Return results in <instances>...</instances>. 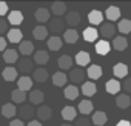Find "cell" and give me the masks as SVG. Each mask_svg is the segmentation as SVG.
<instances>
[{
  "label": "cell",
  "mask_w": 131,
  "mask_h": 126,
  "mask_svg": "<svg viewBox=\"0 0 131 126\" xmlns=\"http://www.w3.org/2000/svg\"><path fill=\"white\" fill-rule=\"evenodd\" d=\"M48 31H51L54 35L60 34V32H65V22L60 19V17H54L49 20V25H48Z\"/></svg>",
  "instance_id": "1"
},
{
  "label": "cell",
  "mask_w": 131,
  "mask_h": 126,
  "mask_svg": "<svg viewBox=\"0 0 131 126\" xmlns=\"http://www.w3.org/2000/svg\"><path fill=\"white\" fill-rule=\"evenodd\" d=\"M32 68H34V61L31 58H28V57H25L20 61H17V71L22 72V74H29L32 71Z\"/></svg>",
  "instance_id": "2"
},
{
  "label": "cell",
  "mask_w": 131,
  "mask_h": 126,
  "mask_svg": "<svg viewBox=\"0 0 131 126\" xmlns=\"http://www.w3.org/2000/svg\"><path fill=\"white\" fill-rule=\"evenodd\" d=\"M85 75H86V72L82 69V68H73L71 71H70V80L74 83V85H77V83H85L83 80H85Z\"/></svg>",
  "instance_id": "3"
},
{
  "label": "cell",
  "mask_w": 131,
  "mask_h": 126,
  "mask_svg": "<svg viewBox=\"0 0 131 126\" xmlns=\"http://www.w3.org/2000/svg\"><path fill=\"white\" fill-rule=\"evenodd\" d=\"M3 60L8 63V65L17 63V61H19V51L14 49V48H8V49L3 52Z\"/></svg>",
  "instance_id": "4"
},
{
  "label": "cell",
  "mask_w": 131,
  "mask_h": 126,
  "mask_svg": "<svg viewBox=\"0 0 131 126\" xmlns=\"http://www.w3.org/2000/svg\"><path fill=\"white\" fill-rule=\"evenodd\" d=\"M114 34H116V26H114L111 22L102 23V26H100V35H102V37H105V39H113Z\"/></svg>",
  "instance_id": "5"
},
{
  "label": "cell",
  "mask_w": 131,
  "mask_h": 126,
  "mask_svg": "<svg viewBox=\"0 0 131 126\" xmlns=\"http://www.w3.org/2000/svg\"><path fill=\"white\" fill-rule=\"evenodd\" d=\"M19 114H20V120H29L31 121L32 120V115L36 114V111H34L32 105H22Z\"/></svg>",
  "instance_id": "6"
},
{
  "label": "cell",
  "mask_w": 131,
  "mask_h": 126,
  "mask_svg": "<svg viewBox=\"0 0 131 126\" xmlns=\"http://www.w3.org/2000/svg\"><path fill=\"white\" fill-rule=\"evenodd\" d=\"M8 22H9V25H13L14 28H17L19 25H22V22H23V14H22V11H11L9 14H8Z\"/></svg>",
  "instance_id": "7"
},
{
  "label": "cell",
  "mask_w": 131,
  "mask_h": 126,
  "mask_svg": "<svg viewBox=\"0 0 131 126\" xmlns=\"http://www.w3.org/2000/svg\"><path fill=\"white\" fill-rule=\"evenodd\" d=\"M105 89H106L108 94H119L120 89H122V85L117 79H111L105 83Z\"/></svg>",
  "instance_id": "8"
},
{
  "label": "cell",
  "mask_w": 131,
  "mask_h": 126,
  "mask_svg": "<svg viewBox=\"0 0 131 126\" xmlns=\"http://www.w3.org/2000/svg\"><path fill=\"white\" fill-rule=\"evenodd\" d=\"M57 63H59V68L60 69H73V63H74V60H73V57L71 55H60L59 57V60H57Z\"/></svg>",
  "instance_id": "9"
},
{
  "label": "cell",
  "mask_w": 131,
  "mask_h": 126,
  "mask_svg": "<svg viewBox=\"0 0 131 126\" xmlns=\"http://www.w3.org/2000/svg\"><path fill=\"white\" fill-rule=\"evenodd\" d=\"M74 60H76V63L79 65V68H83V66H88V63L91 61V57H90V54L86 51H80V52L76 54Z\"/></svg>",
  "instance_id": "10"
},
{
  "label": "cell",
  "mask_w": 131,
  "mask_h": 126,
  "mask_svg": "<svg viewBox=\"0 0 131 126\" xmlns=\"http://www.w3.org/2000/svg\"><path fill=\"white\" fill-rule=\"evenodd\" d=\"M65 23L70 25V26H77L80 23V14L77 11H70L67 12V16H65Z\"/></svg>",
  "instance_id": "11"
},
{
  "label": "cell",
  "mask_w": 131,
  "mask_h": 126,
  "mask_svg": "<svg viewBox=\"0 0 131 126\" xmlns=\"http://www.w3.org/2000/svg\"><path fill=\"white\" fill-rule=\"evenodd\" d=\"M128 71H129V68L125 65V63H116L114 68H113V72H114V75L117 79H125L128 75Z\"/></svg>",
  "instance_id": "12"
},
{
  "label": "cell",
  "mask_w": 131,
  "mask_h": 126,
  "mask_svg": "<svg viewBox=\"0 0 131 126\" xmlns=\"http://www.w3.org/2000/svg\"><path fill=\"white\" fill-rule=\"evenodd\" d=\"M105 17L113 23L116 20H120V9L119 6H108L106 11H105Z\"/></svg>",
  "instance_id": "13"
},
{
  "label": "cell",
  "mask_w": 131,
  "mask_h": 126,
  "mask_svg": "<svg viewBox=\"0 0 131 126\" xmlns=\"http://www.w3.org/2000/svg\"><path fill=\"white\" fill-rule=\"evenodd\" d=\"M49 16H51V11L46 9V8H37V11L34 12V17L39 23H45V22H49Z\"/></svg>",
  "instance_id": "14"
},
{
  "label": "cell",
  "mask_w": 131,
  "mask_h": 126,
  "mask_svg": "<svg viewBox=\"0 0 131 126\" xmlns=\"http://www.w3.org/2000/svg\"><path fill=\"white\" fill-rule=\"evenodd\" d=\"M77 111L80 112V114H83V115H88V114H91L93 111H94V105H93V102L91 100H82L80 103H79V106H77Z\"/></svg>",
  "instance_id": "15"
},
{
  "label": "cell",
  "mask_w": 131,
  "mask_h": 126,
  "mask_svg": "<svg viewBox=\"0 0 131 126\" xmlns=\"http://www.w3.org/2000/svg\"><path fill=\"white\" fill-rule=\"evenodd\" d=\"M17 112H19V111H17V108H16L14 103H5V105L2 106V115H3L5 118H13V117H16Z\"/></svg>",
  "instance_id": "16"
},
{
  "label": "cell",
  "mask_w": 131,
  "mask_h": 126,
  "mask_svg": "<svg viewBox=\"0 0 131 126\" xmlns=\"http://www.w3.org/2000/svg\"><path fill=\"white\" fill-rule=\"evenodd\" d=\"M62 117H63V120H67V121L76 120V118H77V111H76V108H74V106H65V108L62 109Z\"/></svg>",
  "instance_id": "17"
},
{
  "label": "cell",
  "mask_w": 131,
  "mask_h": 126,
  "mask_svg": "<svg viewBox=\"0 0 131 126\" xmlns=\"http://www.w3.org/2000/svg\"><path fill=\"white\" fill-rule=\"evenodd\" d=\"M77 40H79V32H77L74 28H70V29H67V31L63 32V42L73 45V43H76Z\"/></svg>",
  "instance_id": "18"
},
{
  "label": "cell",
  "mask_w": 131,
  "mask_h": 126,
  "mask_svg": "<svg viewBox=\"0 0 131 126\" xmlns=\"http://www.w3.org/2000/svg\"><path fill=\"white\" fill-rule=\"evenodd\" d=\"M68 82V75L63 71H57L56 74H52V85L54 86H65Z\"/></svg>",
  "instance_id": "19"
},
{
  "label": "cell",
  "mask_w": 131,
  "mask_h": 126,
  "mask_svg": "<svg viewBox=\"0 0 131 126\" xmlns=\"http://www.w3.org/2000/svg\"><path fill=\"white\" fill-rule=\"evenodd\" d=\"M22 39H23V32L19 28H13V29L8 31V40L11 43H22L23 42Z\"/></svg>",
  "instance_id": "20"
},
{
  "label": "cell",
  "mask_w": 131,
  "mask_h": 126,
  "mask_svg": "<svg viewBox=\"0 0 131 126\" xmlns=\"http://www.w3.org/2000/svg\"><path fill=\"white\" fill-rule=\"evenodd\" d=\"M17 68H14V66H6L3 71H2V77L6 80V82H14V80H17Z\"/></svg>",
  "instance_id": "21"
},
{
  "label": "cell",
  "mask_w": 131,
  "mask_h": 126,
  "mask_svg": "<svg viewBox=\"0 0 131 126\" xmlns=\"http://www.w3.org/2000/svg\"><path fill=\"white\" fill-rule=\"evenodd\" d=\"M36 115H37V118H39L40 121L49 120V118L52 117V109H51L49 106H40V108L36 111Z\"/></svg>",
  "instance_id": "22"
},
{
  "label": "cell",
  "mask_w": 131,
  "mask_h": 126,
  "mask_svg": "<svg viewBox=\"0 0 131 126\" xmlns=\"http://www.w3.org/2000/svg\"><path fill=\"white\" fill-rule=\"evenodd\" d=\"M63 95L67 100H76L79 97V88L74 86V85H70V86H65L63 89Z\"/></svg>",
  "instance_id": "23"
},
{
  "label": "cell",
  "mask_w": 131,
  "mask_h": 126,
  "mask_svg": "<svg viewBox=\"0 0 131 126\" xmlns=\"http://www.w3.org/2000/svg\"><path fill=\"white\" fill-rule=\"evenodd\" d=\"M48 60H49V54L45 49H40V51L34 52V63H37V65H46Z\"/></svg>",
  "instance_id": "24"
},
{
  "label": "cell",
  "mask_w": 131,
  "mask_h": 126,
  "mask_svg": "<svg viewBox=\"0 0 131 126\" xmlns=\"http://www.w3.org/2000/svg\"><path fill=\"white\" fill-rule=\"evenodd\" d=\"M102 74H103V71H102V68H100L99 65H90V66H88L86 75H88L91 80H97V79H100Z\"/></svg>",
  "instance_id": "25"
},
{
  "label": "cell",
  "mask_w": 131,
  "mask_h": 126,
  "mask_svg": "<svg viewBox=\"0 0 131 126\" xmlns=\"http://www.w3.org/2000/svg\"><path fill=\"white\" fill-rule=\"evenodd\" d=\"M17 86H19V89L20 91H31V88H32V80L28 77V75H22L20 79H17Z\"/></svg>",
  "instance_id": "26"
},
{
  "label": "cell",
  "mask_w": 131,
  "mask_h": 126,
  "mask_svg": "<svg viewBox=\"0 0 131 126\" xmlns=\"http://www.w3.org/2000/svg\"><path fill=\"white\" fill-rule=\"evenodd\" d=\"M28 98H29L31 105H42L45 95H43V92H42L40 89H32V91L29 92V97H28Z\"/></svg>",
  "instance_id": "27"
},
{
  "label": "cell",
  "mask_w": 131,
  "mask_h": 126,
  "mask_svg": "<svg viewBox=\"0 0 131 126\" xmlns=\"http://www.w3.org/2000/svg\"><path fill=\"white\" fill-rule=\"evenodd\" d=\"M106 120H108V115H106L103 111H97V112H94L93 117H91V121H93V124H96V126H103V124L106 123Z\"/></svg>",
  "instance_id": "28"
},
{
  "label": "cell",
  "mask_w": 131,
  "mask_h": 126,
  "mask_svg": "<svg viewBox=\"0 0 131 126\" xmlns=\"http://www.w3.org/2000/svg\"><path fill=\"white\" fill-rule=\"evenodd\" d=\"M88 22L91 25H102L103 22V14L99 11V9H93L90 14H88Z\"/></svg>",
  "instance_id": "29"
},
{
  "label": "cell",
  "mask_w": 131,
  "mask_h": 126,
  "mask_svg": "<svg viewBox=\"0 0 131 126\" xmlns=\"http://www.w3.org/2000/svg\"><path fill=\"white\" fill-rule=\"evenodd\" d=\"M32 35H34L36 40H45L48 37V28L43 26V25H37L32 29Z\"/></svg>",
  "instance_id": "30"
},
{
  "label": "cell",
  "mask_w": 131,
  "mask_h": 126,
  "mask_svg": "<svg viewBox=\"0 0 131 126\" xmlns=\"http://www.w3.org/2000/svg\"><path fill=\"white\" fill-rule=\"evenodd\" d=\"M97 37H99V32H97V29L94 26H90V28L83 29V39H85V42H90V43L96 42Z\"/></svg>",
  "instance_id": "31"
},
{
  "label": "cell",
  "mask_w": 131,
  "mask_h": 126,
  "mask_svg": "<svg viewBox=\"0 0 131 126\" xmlns=\"http://www.w3.org/2000/svg\"><path fill=\"white\" fill-rule=\"evenodd\" d=\"M46 45H48V49H51V51H59V49L62 48V45H63V40H62L59 35H52V37L48 39Z\"/></svg>",
  "instance_id": "32"
},
{
  "label": "cell",
  "mask_w": 131,
  "mask_h": 126,
  "mask_svg": "<svg viewBox=\"0 0 131 126\" xmlns=\"http://www.w3.org/2000/svg\"><path fill=\"white\" fill-rule=\"evenodd\" d=\"M111 49V45L108 43V40H99L96 42V52L99 55H106Z\"/></svg>",
  "instance_id": "33"
},
{
  "label": "cell",
  "mask_w": 131,
  "mask_h": 126,
  "mask_svg": "<svg viewBox=\"0 0 131 126\" xmlns=\"http://www.w3.org/2000/svg\"><path fill=\"white\" fill-rule=\"evenodd\" d=\"M116 105H117V108H120V109H126L129 105H131V97L128 95V94H119L117 95V98H116Z\"/></svg>",
  "instance_id": "34"
},
{
  "label": "cell",
  "mask_w": 131,
  "mask_h": 126,
  "mask_svg": "<svg viewBox=\"0 0 131 126\" xmlns=\"http://www.w3.org/2000/svg\"><path fill=\"white\" fill-rule=\"evenodd\" d=\"M19 49H20V54H22V55L28 57V55H31V54L34 52V45H32V42H29V40H23V42L20 43Z\"/></svg>",
  "instance_id": "35"
},
{
  "label": "cell",
  "mask_w": 131,
  "mask_h": 126,
  "mask_svg": "<svg viewBox=\"0 0 131 126\" xmlns=\"http://www.w3.org/2000/svg\"><path fill=\"white\" fill-rule=\"evenodd\" d=\"M96 92H97V86H96L94 82H85V83L82 85V94H83V95L91 97V95H94Z\"/></svg>",
  "instance_id": "36"
},
{
  "label": "cell",
  "mask_w": 131,
  "mask_h": 126,
  "mask_svg": "<svg viewBox=\"0 0 131 126\" xmlns=\"http://www.w3.org/2000/svg\"><path fill=\"white\" fill-rule=\"evenodd\" d=\"M51 12L56 17H60V16H63L65 12H67V5H65L63 2H54L51 5Z\"/></svg>",
  "instance_id": "37"
},
{
  "label": "cell",
  "mask_w": 131,
  "mask_h": 126,
  "mask_svg": "<svg viewBox=\"0 0 131 126\" xmlns=\"http://www.w3.org/2000/svg\"><path fill=\"white\" fill-rule=\"evenodd\" d=\"M126 46H128V40H126V37H114L113 39V48L116 49V51H125L126 49Z\"/></svg>",
  "instance_id": "38"
},
{
  "label": "cell",
  "mask_w": 131,
  "mask_h": 126,
  "mask_svg": "<svg viewBox=\"0 0 131 126\" xmlns=\"http://www.w3.org/2000/svg\"><path fill=\"white\" fill-rule=\"evenodd\" d=\"M32 79H34L37 83H43V82L48 80V71H46L45 68H37V69H34Z\"/></svg>",
  "instance_id": "39"
},
{
  "label": "cell",
  "mask_w": 131,
  "mask_h": 126,
  "mask_svg": "<svg viewBox=\"0 0 131 126\" xmlns=\"http://www.w3.org/2000/svg\"><path fill=\"white\" fill-rule=\"evenodd\" d=\"M11 98H13L14 103H19V105H20V103H23L28 97H26V92H25V91H20V89L17 88V89H14V91L11 92Z\"/></svg>",
  "instance_id": "40"
},
{
  "label": "cell",
  "mask_w": 131,
  "mask_h": 126,
  "mask_svg": "<svg viewBox=\"0 0 131 126\" xmlns=\"http://www.w3.org/2000/svg\"><path fill=\"white\" fill-rule=\"evenodd\" d=\"M117 29H119V32H122V34L131 32V20H129V19H120V20H119V25H117Z\"/></svg>",
  "instance_id": "41"
},
{
  "label": "cell",
  "mask_w": 131,
  "mask_h": 126,
  "mask_svg": "<svg viewBox=\"0 0 131 126\" xmlns=\"http://www.w3.org/2000/svg\"><path fill=\"white\" fill-rule=\"evenodd\" d=\"M93 124V121L88 118V117H77L76 118V123H74V126H91Z\"/></svg>",
  "instance_id": "42"
},
{
  "label": "cell",
  "mask_w": 131,
  "mask_h": 126,
  "mask_svg": "<svg viewBox=\"0 0 131 126\" xmlns=\"http://www.w3.org/2000/svg\"><path fill=\"white\" fill-rule=\"evenodd\" d=\"M6 31H8V22L3 17H0V34H3Z\"/></svg>",
  "instance_id": "43"
},
{
  "label": "cell",
  "mask_w": 131,
  "mask_h": 126,
  "mask_svg": "<svg viewBox=\"0 0 131 126\" xmlns=\"http://www.w3.org/2000/svg\"><path fill=\"white\" fill-rule=\"evenodd\" d=\"M122 88H123L126 92H131V77H126V79H125V82H123Z\"/></svg>",
  "instance_id": "44"
},
{
  "label": "cell",
  "mask_w": 131,
  "mask_h": 126,
  "mask_svg": "<svg viewBox=\"0 0 131 126\" xmlns=\"http://www.w3.org/2000/svg\"><path fill=\"white\" fill-rule=\"evenodd\" d=\"M8 12V3L6 2H0V17H3Z\"/></svg>",
  "instance_id": "45"
},
{
  "label": "cell",
  "mask_w": 131,
  "mask_h": 126,
  "mask_svg": "<svg viewBox=\"0 0 131 126\" xmlns=\"http://www.w3.org/2000/svg\"><path fill=\"white\" fill-rule=\"evenodd\" d=\"M9 126H25V124H23V121L20 118H14V120H11Z\"/></svg>",
  "instance_id": "46"
},
{
  "label": "cell",
  "mask_w": 131,
  "mask_h": 126,
  "mask_svg": "<svg viewBox=\"0 0 131 126\" xmlns=\"http://www.w3.org/2000/svg\"><path fill=\"white\" fill-rule=\"evenodd\" d=\"M0 51H6V39H3V37H0Z\"/></svg>",
  "instance_id": "47"
},
{
  "label": "cell",
  "mask_w": 131,
  "mask_h": 126,
  "mask_svg": "<svg viewBox=\"0 0 131 126\" xmlns=\"http://www.w3.org/2000/svg\"><path fill=\"white\" fill-rule=\"evenodd\" d=\"M28 126H42V123H40V120H31L28 123Z\"/></svg>",
  "instance_id": "48"
},
{
  "label": "cell",
  "mask_w": 131,
  "mask_h": 126,
  "mask_svg": "<svg viewBox=\"0 0 131 126\" xmlns=\"http://www.w3.org/2000/svg\"><path fill=\"white\" fill-rule=\"evenodd\" d=\"M117 126H131V121H128V120H120V121L117 123Z\"/></svg>",
  "instance_id": "49"
},
{
  "label": "cell",
  "mask_w": 131,
  "mask_h": 126,
  "mask_svg": "<svg viewBox=\"0 0 131 126\" xmlns=\"http://www.w3.org/2000/svg\"><path fill=\"white\" fill-rule=\"evenodd\" d=\"M60 126H73V124H70V123H63V124H60Z\"/></svg>",
  "instance_id": "50"
},
{
  "label": "cell",
  "mask_w": 131,
  "mask_h": 126,
  "mask_svg": "<svg viewBox=\"0 0 131 126\" xmlns=\"http://www.w3.org/2000/svg\"><path fill=\"white\" fill-rule=\"evenodd\" d=\"M129 72H131V66H129Z\"/></svg>",
  "instance_id": "51"
}]
</instances>
